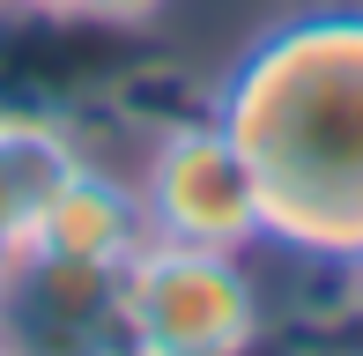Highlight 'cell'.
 <instances>
[{
    "label": "cell",
    "instance_id": "cell-1",
    "mask_svg": "<svg viewBox=\"0 0 363 356\" xmlns=\"http://www.w3.org/2000/svg\"><path fill=\"white\" fill-rule=\"evenodd\" d=\"M208 111L259 193L267 252L349 274L363 260V0H319L223 60Z\"/></svg>",
    "mask_w": 363,
    "mask_h": 356
},
{
    "label": "cell",
    "instance_id": "cell-2",
    "mask_svg": "<svg viewBox=\"0 0 363 356\" xmlns=\"http://www.w3.org/2000/svg\"><path fill=\"white\" fill-rule=\"evenodd\" d=\"M119 349L141 356H245L274 334V289L252 252L148 238L111 282Z\"/></svg>",
    "mask_w": 363,
    "mask_h": 356
},
{
    "label": "cell",
    "instance_id": "cell-3",
    "mask_svg": "<svg viewBox=\"0 0 363 356\" xmlns=\"http://www.w3.org/2000/svg\"><path fill=\"white\" fill-rule=\"evenodd\" d=\"M119 171L134 178V201H141L148 238L216 245V252H267L252 171H245L238 141H230V126L216 119V111L148 126L141 156L119 164Z\"/></svg>",
    "mask_w": 363,
    "mask_h": 356
},
{
    "label": "cell",
    "instance_id": "cell-4",
    "mask_svg": "<svg viewBox=\"0 0 363 356\" xmlns=\"http://www.w3.org/2000/svg\"><path fill=\"white\" fill-rule=\"evenodd\" d=\"M141 245H148V223H141V201H134V178L82 141V156L45 186V201L15 230L8 260H60V267L119 274Z\"/></svg>",
    "mask_w": 363,
    "mask_h": 356
},
{
    "label": "cell",
    "instance_id": "cell-5",
    "mask_svg": "<svg viewBox=\"0 0 363 356\" xmlns=\"http://www.w3.org/2000/svg\"><path fill=\"white\" fill-rule=\"evenodd\" d=\"M74 156H82V126L67 111L0 96V252L15 245V230L30 223V208L45 201V186H52Z\"/></svg>",
    "mask_w": 363,
    "mask_h": 356
},
{
    "label": "cell",
    "instance_id": "cell-6",
    "mask_svg": "<svg viewBox=\"0 0 363 356\" xmlns=\"http://www.w3.org/2000/svg\"><path fill=\"white\" fill-rule=\"evenodd\" d=\"M163 8H171V0H96V30H141V23H156Z\"/></svg>",
    "mask_w": 363,
    "mask_h": 356
},
{
    "label": "cell",
    "instance_id": "cell-7",
    "mask_svg": "<svg viewBox=\"0 0 363 356\" xmlns=\"http://www.w3.org/2000/svg\"><path fill=\"white\" fill-rule=\"evenodd\" d=\"M0 334H8V252H0Z\"/></svg>",
    "mask_w": 363,
    "mask_h": 356
}]
</instances>
